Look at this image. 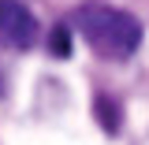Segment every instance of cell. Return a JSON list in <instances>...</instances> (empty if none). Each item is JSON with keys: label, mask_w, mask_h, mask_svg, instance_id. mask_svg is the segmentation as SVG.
<instances>
[{"label": "cell", "mask_w": 149, "mask_h": 145, "mask_svg": "<svg viewBox=\"0 0 149 145\" xmlns=\"http://www.w3.org/2000/svg\"><path fill=\"white\" fill-rule=\"evenodd\" d=\"M74 26L90 41L93 52L104 60H127L142 45V22L112 4H78L74 8Z\"/></svg>", "instance_id": "cell-1"}, {"label": "cell", "mask_w": 149, "mask_h": 145, "mask_svg": "<svg viewBox=\"0 0 149 145\" xmlns=\"http://www.w3.org/2000/svg\"><path fill=\"white\" fill-rule=\"evenodd\" d=\"M93 115L101 119V127L108 130V134H116V130H119V108L112 104L108 97H97V101H93Z\"/></svg>", "instance_id": "cell-4"}, {"label": "cell", "mask_w": 149, "mask_h": 145, "mask_svg": "<svg viewBox=\"0 0 149 145\" xmlns=\"http://www.w3.org/2000/svg\"><path fill=\"white\" fill-rule=\"evenodd\" d=\"M37 41V19L22 0H0V45L26 52Z\"/></svg>", "instance_id": "cell-2"}, {"label": "cell", "mask_w": 149, "mask_h": 145, "mask_svg": "<svg viewBox=\"0 0 149 145\" xmlns=\"http://www.w3.org/2000/svg\"><path fill=\"white\" fill-rule=\"evenodd\" d=\"M49 52L56 56V60H67L71 56V26L67 22H56L52 34H49Z\"/></svg>", "instance_id": "cell-3"}]
</instances>
